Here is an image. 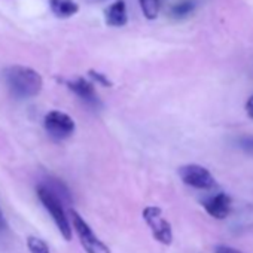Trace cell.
I'll return each instance as SVG.
<instances>
[{"label": "cell", "instance_id": "4fadbf2b", "mask_svg": "<svg viewBox=\"0 0 253 253\" xmlns=\"http://www.w3.org/2000/svg\"><path fill=\"white\" fill-rule=\"evenodd\" d=\"M237 146L247 155L253 157V136H241L237 139Z\"/></svg>", "mask_w": 253, "mask_h": 253}, {"label": "cell", "instance_id": "52a82bcc", "mask_svg": "<svg viewBox=\"0 0 253 253\" xmlns=\"http://www.w3.org/2000/svg\"><path fill=\"white\" fill-rule=\"evenodd\" d=\"M204 210L214 219H226L232 210V200L228 194L219 192L203 201Z\"/></svg>", "mask_w": 253, "mask_h": 253}, {"label": "cell", "instance_id": "ba28073f", "mask_svg": "<svg viewBox=\"0 0 253 253\" xmlns=\"http://www.w3.org/2000/svg\"><path fill=\"white\" fill-rule=\"evenodd\" d=\"M67 86H69L70 91H73L86 104H89V106H98L100 104V100H98V95L95 92L94 84L89 82L88 79L76 78V79L67 81Z\"/></svg>", "mask_w": 253, "mask_h": 253}, {"label": "cell", "instance_id": "ac0fdd59", "mask_svg": "<svg viewBox=\"0 0 253 253\" xmlns=\"http://www.w3.org/2000/svg\"><path fill=\"white\" fill-rule=\"evenodd\" d=\"M86 2H89V3H101V2H104V0H86Z\"/></svg>", "mask_w": 253, "mask_h": 253}, {"label": "cell", "instance_id": "277c9868", "mask_svg": "<svg viewBox=\"0 0 253 253\" xmlns=\"http://www.w3.org/2000/svg\"><path fill=\"white\" fill-rule=\"evenodd\" d=\"M143 220L146 222V225L149 226L152 237L164 244V246H170L173 243V229H171V223L164 219L163 216V210L157 206H148L143 209L142 211Z\"/></svg>", "mask_w": 253, "mask_h": 253}, {"label": "cell", "instance_id": "e0dca14e", "mask_svg": "<svg viewBox=\"0 0 253 253\" xmlns=\"http://www.w3.org/2000/svg\"><path fill=\"white\" fill-rule=\"evenodd\" d=\"M216 253H241V252L237 250V249H232V247L220 246V247H217V252Z\"/></svg>", "mask_w": 253, "mask_h": 253}, {"label": "cell", "instance_id": "8fae6325", "mask_svg": "<svg viewBox=\"0 0 253 253\" xmlns=\"http://www.w3.org/2000/svg\"><path fill=\"white\" fill-rule=\"evenodd\" d=\"M143 15L148 20H155L160 12V0H139Z\"/></svg>", "mask_w": 253, "mask_h": 253}, {"label": "cell", "instance_id": "2e32d148", "mask_svg": "<svg viewBox=\"0 0 253 253\" xmlns=\"http://www.w3.org/2000/svg\"><path fill=\"white\" fill-rule=\"evenodd\" d=\"M246 112H247V116L250 119H253V95H250L246 103Z\"/></svg>", "mask_w": 253, "mask_h": 253}, {"label": "cell", "instance_id": "5bb4252c", "mask_svg": "<svg viewBox=\"0 0 253 253\" xmlns=\"http://www.w3.org/2000/svg\"><path fill=\"white\" fill-rule=\"evenodd\" d=\"M191 11H192V3L186 2V3H182V5L176 6V8L173 9V14L177 15V17H183V15H186V14L191 12Z\"/></svg>", "mask_w": 253, "mask_h": 253}, {"label": "cell", "instance_id": "9a60e30c", "mask_svg": "<svg viewBox=\"0 0 253 253\" xmlns=\"http://www.w3.org/2000/svg\"><path fill=\"white\" fill-rule=\"evenodd\" d=\"M89 76H91L94 81H97L98 84H101V85H104V86H110V81H109L104 75H101V73H98V72L91 70V72H89Z\"/></svg>", "mask_w": 253, "mask_h": 253}, {"label": "cell", "instance_id": "6da1fadb", "mask_svg": "<svg viewBox=\"0 0 253 253\" xmlns=\"http://www.w3.org/2000/svg\"><path fill=\"white\" fill-rule=\"evenodd\" d=\"M3 78L11 94L17 98H33L41 94L43 88V79L32 67L11 66L5 69Z\"/></svg>", "mask_w": 253, "mask_h": 253}, {"label": "cell", "instance_id": "9c48e42d", "mask_svg": "<svg viewBox=\"0 0 253 253\" xmlns=\"http://www.w3.org/2000/svg\"><path fill=\"white\" fill-rule=\"evenodd\" d=\"M128 21V15H126V6L124 0H116L106 9V23L113 27L125 26Z\"/></svg>", "mask_w": 253, "mask_h": 253}, {"label": "cell", "instance_id": "7c38bea8", "mask_svg": "<svg viewBox=\"0 0 253 253\" xmlns=\"http://www.w3.org/2000/svg\"><path fill=\"white\" fill-rule=\"evenodd\" d=\"M27 247L30 253H49V246L45 243V240L33 237V235L27 238Z\"/></svg>", "mask_w": 253, "mask_h": 253}, {"label": "cell", "instance_id": "8992f818", "mask_svg": "<svg viewBox=\"0 0 253 253\" xmlns=\"http://www.w3.org/2000/svg\"><path fill=\"white\" fill-rule=\"evenodd\" d=\"M179 177L182 182L195 189H211L216 185L213 174L200 164H186L179 167Z\"/></svg>", "mask_w": 253, "mask_h": 253}, {"label": "cell", "instance_id": "5b68a950", "mask_svg": "<svg viewBox=\"0 0 253 253\" xmlns=\"http://www.w3.org/2000/svg\"><path fill=\"white\" fill-rule=\"evenodd\" d=\"M43 125H45L46 133L54 140H66L76 130V124L73 118L61 110L48 112L43 118Z\"/></svg>", "mask_w": 253, "mask_h": 253}, {"label": "cell", "instance_id": "7a4b0ae2", "mask_svg": "<svg viewBox=\"0 0 253 253\" xmlns=\"http://www.w3.org/2000/svg\"><path fill=\"white\" fill-rule=\"evenodd\" d=\"M38 197L42 203V206L46 209V211L51 214L54 223L57 225L60 234L64 237L66 241H70L72 240V225H70V219L64 210V206H63V201L60 198H57L52 192H49L45 186H39L38 188Z\"/></svg>", "mask_w": 253, "mask_h": 253}, {"label": "cell", "instance_id": "30bf717a", "mask_svg": "<svg viewBox=\"0 0 253 253\" xmlns=\"http://www.w3.org/2000/svg\"><path fill=\"white\" fill-rule=\"evenodd\" d=\"M49 8L52 14L61 20L70 18L79 11V6L75 0H49Z\"/></svg>", "mask_w": 253, "mask_h": 253}, {"label": "cell", "instance_id": "3957f363", "mask_svg": "<svg viewBox=\"0 0 253 253\" xmlns=\"http://www.w3.org/2000/svg\"><path fill=\"white\" fill-rule=\"evenodd\" d=\"M70 220H72V229L76 232L81 246L86 253H110V249L94 234L88 222L73 209L69 210Z\"/></svg>", "mask_w": 253, "mask_h": 253}]
</instances>
